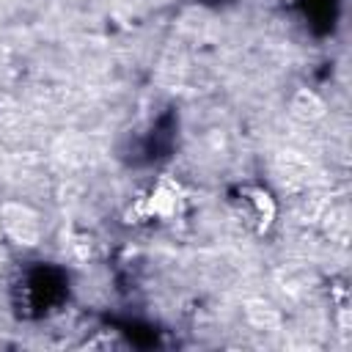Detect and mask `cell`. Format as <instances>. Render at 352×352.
<instances>
[{"label":"cell","instance_id":"cell-3","mask_svg":"<svg viewBox=\"0 0 352 352\" xmlns=\"http://www.w3.org/2000/svg\"><path fill=\"white\" fill-rule=\"evenodd\" d=\"M236 214L248 228L264 234L275 220V201L264 187H245L236 195Z\"/></svg>","mask_w":352,"mask_h":352},{"label":"cell","instance_id":"cell-1","mask_svg":"<svg viewBox=\"0 0 352 352\" xmlns=\"http://www.w3.org/2000/svg\"><path fill=\"white\" fill-rule=\"evenodd\" d=\"M184 190L179 182H173L170 176H160L151 184H146L129 204L126 217L135 226H146V223H170L182 214L184 209Z\"/></svg>","mask_w":352,"mask_h":352},{"label":"cell","instance_id":"cell-2","mask_svg":"<svg viewBox=\"0 0 352 352\" xmlns=\"http://www.w3.org/2000/svg\"><path fill=\"white\" fill-rule=\"evenodd\" d=\"M0 226L3 231L22 248H36L41 242V217L19 201H8L0 206Z\"/></svg>","mask_w":352,"mask_h":352}]
</instances>
